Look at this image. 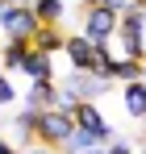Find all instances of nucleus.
Wrapping results in <instances>:
<instances>
[{
	"mask_svg": "<svg viewBox=\"0 0 146 154\" xmlns=\"http://www.w3.org/2000/svg\"><path fill=\"white\" fill-rule=\"evenodd\" d=\"M38 142V112L33 108H21L17 117H13V146L25 150V146H33Z\"/></svg>",
	"mask_w": 146,
	"mask_h": 154,
	"instance_id": "6e6552de",
	"label": "nucleus"
},
{
	"mask_svg": "<svg viewBox=\"0 0 146 154\" xmlns=\"http://www.w3.org/2000/svg\"><path fill=\"white\" fill-rule=\"evenodd\" d=\"M117 96H121V112L129 121H146V79L117 83Z\"/></svg>",
	"mask_w": 146,
	"mask_h": 154,
	"instance_id": "39448f33",
	"label": "nucleus"
},
{
	"mask_svg": "<svg viewBox=\"0 0 146 154\" xmlns=\"http://www.w3.org/2000/svg\"><path fill=\"white\" fill-rule=\"evenodd\" d=\"M142 125H146V121H142Z\"/></svg>",
	"mask_w": 146,
	"mask_h": 154,
	"instance_id": "5701e85b",
	"label": "nucleus"
},
{
	"mask_svg": "<svg viewBox=\"0 0 146 154\" xmlns=\"http://www.w3.org/2000/svg\"><path fill=\"white\" fill-rule=\"evenodd\" d=\"M138 154H146V142H142V150H138Z\"/></svg>",
	"mask_w": 146,
	"mask_h": 154,
	"instance_id": "412c9836",
	"label": "nucleus"
},
{
	"mask_svg": "<svg viewBox=\"0 0 146 154\" xmlns=\"http://www.w3.org/2000/svg\"><path fill=\"white\" fill-rule=\"evenodd\" d=\"M0 29H4L8 38H25V42H33V33L42 29V21L33 17V4L0 0Z\"/></svg>",
	"mask_w": 146,
	"mask_h": 154,
	"instance_id": "f03ea898",
	"label": "nucleus"
},
{
	"mask_svg": "<svg viewBox=\"0 0 146 154\" xmlns=\"http://www.w3.org/2000/svg\"><path fill=\"white\" fill-rule=\"evenodd\" d=\"M17 96H21V92L13 88V79H8V75H0V108H8V104L17 100Z\"/></svg>",
	"mask_w": 146,
	"mask_h": 154,
	"instance_id": "ddd939ff",
	"label": "nucleus"
},
{
	"mask_svg": "<svg viewBox=\"0 0 146 154\" xmlns=\"http://www.w3.org/2000/svg\"><path fill=\"white\" fill-rule=\"evenodd\" d=\"M100 4H109V8H113V13H125V8H129V4H134V0H100Z\"/></svg>",
	"mask_w": 146,
	"mask_h": 154,
	"instance_id": "dca6fc26",
	"label": "nucleus"
},
{
	"mask_svg": "<svg viewBox=\"0 0 146 154\" xmlns=\"http://www.w3.org/2000/svg\"><path fill=\"white\" fill-rule=\"evenodd\" d=\"M100 154H138V150H134V142H121V137H113L109 146H100Z\"/></svg>",
	"mask_w": 146,
	"mask_h": 154,
	"instance_id": "4468645a",
	"label": "nucleus"
},
{
	"mask_svg": "<svg viewBox=\"0 0 146 154\" xmlns=\"http://www.w3.org/2000/svg\"><path fill=\"white\" fill-rule=\"evenodd\" d=\"M17 154H54L50 146H42V142H33V146H25V150H17Z\"/></svg>",
	"mask_w": 146,
	"mask_h": 154,
	"instance_id": "2eb2a0df",
	"label": "nucleus"
},
{
	"mask_svg": "<svg viewBox=\"0 0 146 154\" xmlns=\"http://www.w3.org/2000/svg\"><path fill=\"white\" fill-rule=\"evenodd\" d=\"M0 154H17V146H13V137H4V133H0Z\"/></svg>",
	"mask_w": 146,
	"mask_h": 154,
	"instance_id": "f3484780",
	"label": "nucleus"
},
{
	"mask_svg": "<svg viewBox=\"0 0 146 154\" xmlns=\"http://www.w3.org/2000/svg\"><path fill=\"white\" fill-rule=\"evenodd\" d=\"M71 121H75L79 133H92L100 146L113 142V125H109V117H104V108H100L96 100H79V104L71 108Z\"/></svg>",
	"mask_w": 146,
	"mask_h": 154,
	"instance_id": "20e7f679",
	"label": "nucleus"
},
{
	"mask_svg": "<svg viewBox=\"0 0 146 154\" xmlns=\"http://www.w3.org/2000/svg\"><path fill=\"white\" fill-rule=\"evenodd\" d=\"M71 133H75V121H71L67 108H54V104H50V108L38 112V142H42V146H50V150H67Z\"/></svg>",
	"mask_w": 146,
	"mask_h": 154,
	"instance_id": "f257e3e1",
	"label": "nucleus"
},
{
	"mask_svg": "<svg viewBox=\"0 0 146 154\" xmlns=\"http://www.w3.org/2000/svg\"><path fill=\"white\" fill-rule=\"evenodd\" d=\"M63 42H67L63 25H42L33 33V50H42V54H63Z\"/></svg>",
	"mask_w": 146,
	"mask_h": 154,
	"instance_id": "9d476101",
	"label": "nucleus"
},
{
	"mask_svg": "<svg viewBox=\"0 0 146 154\" xmlns=\"http://www.w3.org/2000/svg\"><path fill=\"white\" fill-rule=\"evenodd\" d=\"M13 4H33V0H13Z\"/></svg>",
	"mask_w": 146,
	"mask_h": 154,
	"instance_id": "6ab92c4d",
	"label": "nucleus"
},
{
	"mask_svg": "<svg viewBox=\"0 0 146 154\" xmlns=\"http://www.w3.org/2000/svg\"><path fill=\"white\" fill-rule=\"evenodd\" d=\"M92 4H100V0H84V8H92Z\"/></svg>",
	"mask_w": 146,
	"mask_h": 154,
	"instance_id": "a211bd4d",
	"label": "nucleus"
},
{
	"mask_svg": "<svg viewBox=\"0 0 146 154\" xmlns=\"http://www.w3.org/2000/svg\"><path fill=\"white\" fill-rule=\"evenodd\" d=\"M33 17L42 25H63L67 21V0H33Z\"/></svg>",
	"mask_w": 146,
	"mask_h": 154,
	"instance_id": "f8f14e48",
	"label": "nucleus"
},
{
	"mask_svg": "<svg viewBox=\"0 0 146 154\" xmlns=\"http://www.w3.org/2000/svg\"><path fill=\"white\" fill-rule=\"evenodd\" d=\"M109 79H113V83L142 79V58H125V54H113V63H109Z\"/></svg>",
	"mask_w": 146,
	"mask_h": 154,
	"instance_id": "1a4fd4ad",
	"label": "nucleus"
},
{
	"mask_svg": "<svg viewBox=\"0 0 146 154\" xmlns=\"http://www.w3.org/2000/svg\"><path fill=\"white\" fill-rule=\"evenodd\" d=\"M21 100H25V108L42 112V108H50V104L59 100V83H54V79H38V83H29L21 92Z\"/></svg>",
	"mask_w": 146,
	"mask_h": 154,
	"instance_id": "423d86ee",
	"label": "nucleus"
},
{
	"mask_svg": "<svg viewBox=\"0 0 146 154\" xmlns=\"http://www.w3.org/2000/svg\"><path fill=\"white\" fill-rule=\"evenodd\" d=\"M79 33H84L92 46H109V42L117 38V13H113L109 4L84 8V25H79Z\"/></svg>",
	"mask_w": 146,
	"mask_h": 154,
	"instance_id": "7ed1b4c3",
	"label": "nucleus"
},
{
	"mask_svg": "<svg viewBox=\"0 0 146 154\" xmlns=\"http://www.w3.org/2000/svg\"><path fill=\"white\" fill-rule=\"evenodd\" d=\"M54 58H59V54H42V50L29 46V54H25V63H21V75L29 79V83H38V79H54Z\"/></svg>",
	"mask_w": 146,
	"mask_h": 154,
	"instance_id": "0eeeda50",
	"label": "nucleus"
},
{
	"mask_svg": "<svg viewBox=\"0 0 146 154\" xmlns=\"http://www.w3.org/2000/svg\"><path fill=\"white\" fill-rule=\"evenodd\" d=\"M138 4H142V8H146V0H138Z\"/></svg>",
	"mask_w": 146,
	"mask_h": 154,
	"instance_id": "4be33fe9",
	"label": "nucleus"
},
{
	"mask_svg": "<svg viewBox=\"0 0 146 154\" xmlns=\"http://www.w3.org/2000/svg\"><path fill=\"white\" fill-rule=\"evenodd\" d=\"M142 79H146V58H142Z\"/></svg>",
	"mask_w": 146,
	"mask_h": 154,
	"instance_id": "aec40b11",
	"label": "nucleus"
},
{
	"mask_svg": "<svg viewBox=\"0 0 146 154\" xmlns=\"http://www.w3.org/2000/svg\"><path fill=\"white\" fill-rule=\"evenodd\" d=\"M29 46H33V42H25V38H8V42H4V50H0V67H4V71H21Z\"/></svg>",
	"mask_w": 146,
	"mask_h": 154,
	"instance_id": "9b49d317",
	"label": "nucleus"
}]
</instances>
